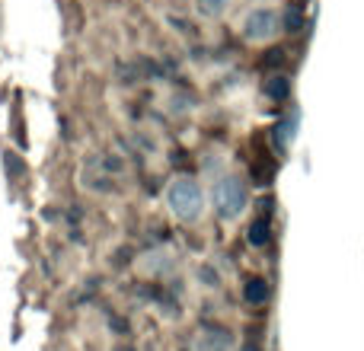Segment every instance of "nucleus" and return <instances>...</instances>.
<instances>
[{"label": "nucleus", "mask_w": 364, "mask_h": 351, "mask_svg": "<svg viewBox=\"0 0 364 351\" xmlns=\"http://www.w3.org/2000/svg\"><path fill=\"white\" fill-rule=\"evenodd\" d=\"M282 29H284V23H282V10L278 6H252L243 16L240 36L250 45H269V42H275Z\"/></svg>", "instance_id": "3"}, {"label": "nucleus", "mask_w": 364, "mask_h": 351, "mask_svg": "<svg viewBox=\"0 0 364 351\" xmlns=\"http://www.w3.org/2000/svg\"><path fill=\"white\" fill-rule=\"evenodd\" d=\"M282 23L288 26V32H301V26H304V13L297 10V6H291V10H284V13H282Z\"/></svg>", "instance_id": "10"}, {"label": "nucleus", "mask_w": 364, "mask_h": 351, "mask_svg": "<svg viewBox=\"0 0 364 351\" xmlns=\"http://www.w3.org/2000/svg\"><path fill=\"white\" fill-rule=\"evenodd\" d=\"M211 205H214V214H218L224 224H233V220H240L246 214V207H250V185L233 173L220 176L211 188Z\"/></svg>", "instance_id": "1"}, {"label": "nucleus", "mask_w": 364, "mask_h": 351, "mask_svg": "<svg viewBox=\"0 0 364 351\" xmlns=\"http://www.w3.org/2000/svg\"><path fill=\"white\" fill-rule=\"evenodd\" d=\"M262 93L269 96L272 102H288L291 99V80L284 74H275V77H265L262 83Z\"/></svg>", "instance_id": "6"}, {"label": "nucleus", "mask_w": 364, "mask_h": 351, "mask_svg": "<svg viewBox=\"0 0 364 351\" xmlns=\"http://www.w3.org/2000/svg\"><path fill=\"white\" fill-rule=\"evenodd\" d=\"M198 275H201V278H205V281H208V288H218V275H214V271H211V269L198 271Z\"/></svg>", "instance_id": "11"}, {"label": "nucleus", "mask_w": 364, "mask_h": 351, "mask_svg": "<svg viewBox=\"0 0 364 351\" xmlns=\"http://www.w3.org/2000/svg\"><path fill=\"white\" fill-rule=\"evenodd\" d=\"M269 297H272V288L265 278H250V281L243 284V301L252 303V307H262Z\"/></svg>", "instance_id": "7"}, {"label": "nucleus", "mask_w": 364, "mask_h": 351, "mask_svg": "<svg viewBox=\"0 0 364 351\" xmlns=\"http://www.w3.org/2000/svg\"><path fill=\"white\" fill-rule=\"evenodd\" d=\"M195 348L198 351H230L233 348V335L220 326H205L195 339Z\"/></svg>", "instance_id": "5"}, {"label": "nucleus", "mask_w": 364, "mask_h": 351, "mask_svg": "<svg viewBox=\"0 0 364 351\" xmlns=\"http://www.w3.org/2000/svg\"><path fill=\"white\" fill-rule=\"evenodd\" d=\"M230 6V0H195V13L205 19H220Z\"/></svg>", "instance_id": "8"}, {"label": "nucleus", "mask_w": 364, "mask_h": 351, "mask_svg": "<svg viewBox=\"0 0 364 351\" xmlns=\"http://www.w3.org/2000/svg\"><path fill=\"white\" fill-rule=\"evenodd\" d=\"M269 224H265V220H256V224H250V233H246V239H250L252 246H265L269 243Z\"/></svg>", "instance_id": "9"}, {"label": "nucleus", "mask_w": 364, "mask_h": 351, "mask_svg": "<svg viewBox=\"0 0 364 351\" xmlns=\"http://www.w3.org/2000/svg\"><path fill=\"white\" fill-rule=\"evenodd\" d=\"M166 205H170L173 217L182 224H195V220L205 214V192H201V182L192 176H176L166 188Z\"/></svg>", "instance_id": "2"}, {"label": "nucleus", "mask_w": 364, "mask_h": 351, "mask_svg": "<svg viewBox=\"0 0 364 351\" xmlns=\"http://www.w3.org/2000/svg\"><path fill=\"white\" fill-rule=\"evenodd\" d=\"M243 351H262V348H259L256 342H246V345H243Z\"/></svg>", "instance_id": "12"}, {"label": "nucleus", "mask_w": 364, "mask_h": 351, "mask_svg": "<svg viewBox=\"0 0 364 351\" xmlns=\"http://www.w3.org/2000/svg\"><path fill=\"white\" fill-rule=\"evenodd\" d=\"M297 131H301V109L291 106V112L284 115V119L278 122L275 128H272V141H275V147H278L282 153H288L291 144L297 141Z\"/></svg>", "instance_id": "4"}]
</instances>
